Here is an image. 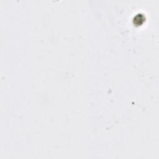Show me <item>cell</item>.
<instances>
[{
    "mask_svg": "<svg viewBox=\"0 0 159 159\" xmlns=\"http://www.w3.org/2000/svg\"><path fill=\"white\" fill-rule=\"evenodd\" d=\"M145 16L143 15L138 14L134 18V22L137 25L140 26L144 22Z\"/></svg>",
    "mask_w": 159,
    "mask_h": 159,
    "instance_id": "cell-1",
    "label": "cell"
}]
</instances>
